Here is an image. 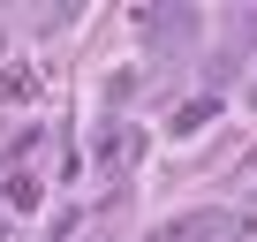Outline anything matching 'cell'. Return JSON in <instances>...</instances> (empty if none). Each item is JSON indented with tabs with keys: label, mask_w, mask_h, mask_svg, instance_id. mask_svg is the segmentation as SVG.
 I'll list each match as a JSON object with an SVG mask.
<instances>
[{
	"label": "cell",
	"mask_w": 257,
	"mask_h": 242,
	"mask_svg": "<svg viewBox=\"0 0 257 242\" xmlns=\"http://www.w3.org/2000/svg\"><path fill=\"white\" fill-rule=\"evenodd\" d=\"M137 159H144V129H128V121H113V129L91 137V167L98 174H128Z\"/></svg>",
	"instance_id": "cell-1"
},
{
	"label": "cell",
	"mask_w": 257,
	"mask_h": 242,
	"mask_svg": "<svg viewBox=\"0 0 257 242\" xmlns=\"http://www.w3.org/2000/svg\"><path fill=\"white\" fill-rule=\"evenodd\" d=\"M219 234V212H189V219H174V227H159L152 242H212Z\"/></svg>",
	"instance_id": "cell-2"
},
{
	"label": "cell",
	"mask_w": 257,
	"mask_h": 242,
	"mask_svg": "<svg viewBox=\"0 0 257 242\" xmlns=\"http://www.w3.org/2000/svg\"><path fill=\"white\" fill-rule=\"evenodd\" d=\"M31 91H38V76H31V61H16L8 76H0V98H8V106H23Z\"/></svg>",
	"instance_id": "cell-3"
},
{
	"label": "cell",
	"mask_w": 257,
	"mask_h": 242,
	"mask_svg": "<svg viewBox=\"0 0 257 242\" xmlns=\"http://www.w3.org/2000/svg\"><path fill=\"white\" fill-rule=\"evenodd\" d=\"M46 189H38V174H8V212H31Z\"/></svg>",
	"instance_id": "cell-4"
},
{
	"label": "cell",
	"mask_w": 257,
	"mask_h": 242,
	"mask_svg": "<svg viewBox=\"0 0 257 242\" xmlns=\"http://www.w3.org/2000/svg\"><path fill=\"white\" fill-rule=\"evenodd\" d=\"M212 113H219V98H197V106H182V113H174V137H189V129H204Z\"/></svg>",
	"instance_id": "cell-5"
}]
</instances>
